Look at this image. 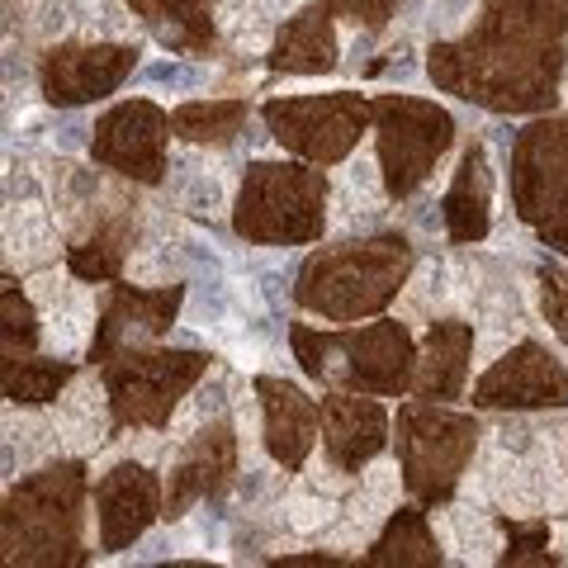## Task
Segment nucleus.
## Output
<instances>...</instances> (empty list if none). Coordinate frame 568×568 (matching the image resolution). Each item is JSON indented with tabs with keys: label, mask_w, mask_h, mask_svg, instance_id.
I'll return each mask as SVG.
<instances>
[{
	"label": "nucleus",
	"mask_w": 568,
	"mask_h": 568,
	"mask_svg": "<svg viewBox=\"0 0 568 568\" xmlns=\"http://www.w3.org/2000/svg\"><path fill=\"white\" fill-rule=\"evenodd\" d=\"M568 0H484L474 29L436 43L426 71L440 91L493 114H540L564 71Z\"/></svg>",
	"instance_id": "f257e3e1"
},
{
	"label": "nucleus",
	"mask_w": 568,
	"mask_h": 568,
	"mask_svg": "<svg viewBox=\"0 0 568 568\" xmlns=\"http://www.w3.org/2000/svg\"><path fill=\"white\" fill-rule=\"evenodd\" d=\"M407 271H413V246L403 233L323 246L298 271L294 298L298 308L327 317V323H361L394 304Z\"/></svg>",
	"instance_id": "f03ea898"
},
{
	"label": "nucleus",
	"mask_w": 568,
	"mask_h": 568,
	"mask_svg": "<svg viewBox=\"0 0 568 568\" xmlns=\"http://www.w3.org/2000/svg\"><path fill=\"white\" fill-rule=\"evenodd\" d=\"M85 469L81 465H48L14 484L6 497V564H48L77 568L85 564Z\"/></svg>",
	"instance_id": "7ed1b4c3"
},
{
	"label": "nucleus",
	"mask_w": 568,
	"mask_h": 568,
	"mask_svg": "<svg viewBox=\"0 0 568 568\" xmlns=\"http://www.w3.org/2000/svg\"><path fill=\"white\" fill-rule=\"evenodd\" d=\"M290 342L304 375L317 384H336V388H351V394H375V398H394L413 388L417 351L407 327L394 323V317H379L369 327H342V332H313L304 323H294Z\"/></svg>",
	"instance_id": "20e7f679"
},
{
	"label": "nucleus",
	"mask_w": 568,
	"mask_h": 568,
	"mask_svg": "<svg viewBox=\"0 0 568 568\" xmlns=\"http://www.w3.org/2000/svg\"><path fill=\"white\" fill-rule=\"evenodd\" d=\"M233 227H237V237L256 246L317 242L327 227V175L304 162L246 166Z\"/></svg>",
	"instance_id": "39448f33"
},
{
	"label": "nucleus",
	"mask_w": 568,
	"mask_h": 568,
	"mask_svg": "<svg viewBox=\"0 0 568 568\" xmlns=\"http://www.w3.org/2000/svg\"><path fill=\"white\" fill-rule=\"evenodd\" d=\"M478 446V422L465 413H450L432 398H417L398 407V459L403 484L426 507L450 503V493L465 474L469 455Z\"/></svg>",
	"instance_id": "423d86ee"
},
{
	"label": "nucleus",
	"mask_w": 568,
	"mask_h": 568,
	"mask_svg": "<svg viewBox=\"0 0 568 568\" xmlns=\"http://www.w3.org/2000/svg\"><path fill=\"white\" fill-rule=\"evenodd\" d=\"M209 355L200 351H142L123 346L104 361V394H110L114 426H166L175 403H181L200 375Z\"/></svg>",
	"instance_id": "0eeeda50"
},
{
	"label": "nucleus",
	"mask_w": 568,
	"mask_h": 568,
	"mask_svg": "<svg viewBox=\"0 0 568 568\" xmlns=\"http://www.w3.org/2000/svg\"><path fill=\"white\" fill-rule=\"evenodd\" d=\"M375 104V133H379V171L394 200L417 194L422 181L436 171L455 142V119L436 100L417 95H379Z\"/></svg>",
	"instance_id": "6e6552de"
},
{
	"label": "nucleus",
	"mask_w": 568,
	"mask_h": 568,
	"mask_svg": "<svg viewBox=\"0 0 568 568\" xmlns=\"http://www.w3.org/2000/svg\"><path fill=\"white\" fill-rule=\"evenodd\" d=\"M369 123H375V104L351 95V91L290 95V100L265 104V129H271V138L313 166L346 162Z\"/></svg>",
	"instance_id": "1a4fd4ad"
},
{
	"label": "nucleus",
	"mask_w": 568,
	"mask_h": 568,
	"mask_svg": "<svg viewBox=\"0 0 568 568\" xmlns=\"http://www.w3.org/2000/svg\"><path fill=\"white\" fill-rule=\"evenodd\" d=\"M511 209L536 233L568 223V119H536L511 142Z\"/></svg>",
	"instance_id": "9d476101"
},
{
	"label": "nucleus",
	"mask_w": 568,
	"mask_h": 568,
	"mask_svg": "<svg viewBox=\"0 0 568 568\" xmlns=\"http://www.w3.org/2000/svg\"><path fill=\"white\" fill-rule=\"evenodd\" d=\"M171 114L156 110L152 100H123L104 110L91 129V156L95 166L123 175L133 185H156L166 175V142H171Z\"/></svg>",
	"instance_id": "9b49d317"
},
{
	"label": "nucleus",
	"mask_w": 568,
	"mask_h": 568,
	"mask_svg": "<svg viewBox=\"0 0 568 568\" xmlns=\"http://www.w3.org/2000/svg\"><path fill=\"white\" fill-rule=\"evenodd\" d=\"M138 67V48L123 43H62L39 62V85L48 104H91L114 95Z\"/></svg>",
	"instance_id": "f8f14e48"
},
{
	"label": "nucleus",
	"mask_w": 568,
	"mask_h": 568,
	"mask_svg": "<svg viewBox=\"0 0 568 568\" xmlns=\"http://www.w3.org/2000/svg\"><path fill=\"white\" fill-rule=\"evenodd\" d=\"M474 403L478 407H507V413L564 407L568 403V369L545 346L521 342L474 384Z\"/></svg>",
	"instance_id": "ddd939ff"
},
{
	"label": "nucleus",
	"mask_w": 568,
	"mask_h": 568,
	"mask_svg": "<svg viewBox=\"0 0 568 568\" xmlns=\"http://www.w3.org/2000/svg\"><path fill=\"white\" fill-rule=\"evenodd\" d=\"M175 313H181V284L171 290H133V284H114L100 308V323L91 336V361H110L123 346H142L166 336Z\"/></svg>",
	"instance_id": "4468645a"
},
{
	"label": "nucleus",
	"mask_w": 568,
	"mask_h": 568,
	"mask_svg": "<svg viewBox=\"0 0 568 568\" xmlns=\"http://www.w3.org/2000/svg\"><path fill=\"white\" fill-rule=\"evenodd\" d=\"M95 511H100V549L119 555V549H129L156 517H166V493L152 469L114 465L95 488Z\"/></svg>",
	"instance_id": "2eb2a0df"
},
{
	"label": "nucleus",
	"mask_w": 568,
	"mask_h": 568,
	"mask_svg": "<svg viewBox=\"0 0 568 568\" xmlns=\"http://www.w3.org/2000/svg\"><path fill=\"white\" fill-rule=\"evenodd\" d=\"M233 474H237V436H233V422L219 417V422H209L204 432L181 450V459L171 465L166 517H185L190 503L223 493Z\"/></svg>",
	"instance_id": "dca6fc26"
},
{
	"label": "nucleus",
	"mask_w": 568,
	"mask_h": 568,
	"mask_svg": "<svg viewBox=\"0 0 568 568\" xmlns=\"http://www.w3.org/2000/svg\"><path fill=\"white\" fill-rule=\"evenodd\" d=\"M323 440L327 459L342 474H361L369 459L388 446V413L375 403V394H327L323 398Z\"/></svg>",
	"instance_id": "f3484780"
},
{
	"label": "nucleus",
	"mask_w": 568,
	"mask_h": 568,
	"mask_svg": "<svg viewBox=\"0 0 568 568\" xmlns=\"http://www.w3.org/2000/svg\"><path fill=\"white\" fill-rule=\"evenodd\" d=\"M261 417H265V450H271L284 469H304V459L323 426V407H317L304 388L290 379H256Z\"/></svg>",
	"instance_id": "a211bd4d"
},
{
	"label": "nucleus",
	"mask_w": 568,
	"mask_h": 568,
	"mask_svg": "<svg viewBox=\"0 0 568 568\" xmlns=\"http://www.w3.org/2000/svg\"><path fill=\"white\" fill-rule=\"evenodd\" d=\"M469 351H474V327L469 323H432L426 342L417 351V369H413V394L446 403L459 398L469 375Z\"/></svg>",
	"instance_id": "6ab92c4d"
},
{
	"label": "nucleus",
	"mask_w": 568,
	"mask_h": 568,
	"mask_svg": "<svg viewBox=\"0 0 568 568\" xmlns=\"http://www.w3.org/2000/svg\"><path fill=\"white\" fill-rule=\"evenodd\" d=\"M332 20H336L332 6L298 10L294 20L280 29L271 67L290 71V77H323V71H332L336 67V29H332Z\"/></svg>",
	"instance_id": "aec40b11"
},
{
	"label": "nucleus",
	"mask_w": 568,
	"mask_h": 568,
	"mask_svg": "<svg viewBox=\"0 0 568 568\" xmlns=\"http://www.w3.org/2000/svg\"><path fill=\"white\" fill-rule=\"evenodd\" d=\"M488 200H493V175H488V152L474 148L465 152V162L455 171V185L446 194V227L455 242H484L488 233Z\"/></svg>",
	"instance_id": "412c9836"
},
{
	"label": "nucleus",
	"mask_w": 568,
	"mask_h": 568,
	"mask_svg": "<svg viewBox=\"0 0 568 568\" xmlns=\"http://www.w3.org/2000/svg\"><path fill=\"white\" fill-rule=\"evenodd\" d=\"M365 564L375 568H436L440 564V549H436V536L426 526V511L422 507H398L388 526L379 530L375 549L365 555Z\"/></svg>",
	"instance_id": "4be33fe9"
},
{
	"label": "nucleus",
	"mask_w": 568,
	"mask_h": 568,
	"mask_svg": "<svg viewBox=\"0 0 568 568\" xmlns=\"http://www.w3.org/2000/svg\"><path fill=\"white\" fill-rule=\"evenodd\" d=\"M129 242H133V227H129L123 213H114V219H100L91 233H85L67 252L71 275H77V280H119L123 261H129Z\"/></svg>",
	"instance_id": "5701e85b"
},
{
	"label": "nucleus",
	"mask_w": 568,
	"mask_h": 568,
	"mask_svg": "<svg viewBox=\"0 0 568 568\" xmlns=\"http://www.w3.org/2000/svg\"><path fill=\"white\" fill-rule=\"evenodd\" d=\"M148 24L171 52H209L213 48V10H209V0H156Z\"/></svg>",
	"instance_id": "b1692460"
},
{
	"label": "nucleus",
	"mask_w": 568,
	"mask_h": 568,
	"mask_svg": "<svg viewBox=\"0 0 568 568\" xmlns=\"http://www.w3.org/2000/svg\"><path fill=\"white\" fill-rule=\"evenodd\" d=\"M246 123V100H194L171 114L175 138L185 142H233Z\"/></svg>",
	"instance_id": "393cba45"
},
{
	"label": "nucleus",
	"mask_w": 568,
	"mask_h": 568,
	"mask_svg": "<svg viewBox=\"0 0 568 568\" xmlns=\"http://www.w3.org/2000/svg\"><path fill=\"white\" fill-rule=\"evenodd\" d=\"M77 375L67 361H39V355H24V361L6 365V398L10 403H52L67 388V379Z\"/></svg>",
	"instance_id": "a878e982"
},
{
	"label": "nucleus",
	"mask_w": 568,
	"mask_h": 568,
	"mask_svg": "<svg viewBox=\"0 0 568 568\" xmlns=\"http://www.w3.org/2000/svg\"><path fill=\"white\" fill-rule=\"evenodd\" d=\"M0 355H6V365L24 361V355H33V346H39V313H33V304L20 294V284L6 280V290H0Z\"/></svg>",
	"instance_id": "bb28decb"
},
{
	"label": "nucleus",
	"mask_w": 568,
	"mask_h": 568,
	"mask_svg": "<svg viewBox=\"0 0 568 568\" xmlns=\"http://www.w3.org/2000/svg\"><path fill=\"white\" fill-rule=\"evenodd\" d=\"M503 564L521 568V564H555L549 555V526L545 521H507V555Z\"/></svg>",
	"instance_id": "cd10ccee"
},
{
	"label": "nucleus",
	"mask_w": 568,
	"mask_h": 568,
	"mask_svg": "<svg viewBox=\"0 0 568 568\" xmlns=\"http://www.w3.org/2000/svg\"><path fill=\"white\" fill-rule=\"evenodd\" d=\"M540 298H545L549 327H555L564 342H568V275L555 271V265H545V271H540Z\"/></svg>",
	"instance_id": "c85d7f7f"
},
{
	"label": "nucleus",
	"mask_w": 568,
	"mask_h": 568,
	"mask_svg": "<svg viewBox=\"0 0 568 568\" xmlns=\"http://www.w3.org/2000/svg\"><path fill=\"white\" fill-rule=\"evenodd\" d=\"M327 6L342 14V20L351 24H365V29H384L388 20H394L398 0H327Z\"/></svg>",
	"instance_id": "c756f323"
},
{
	"label": "nucleus",
	"mask_w": 568,
	"mask_h": 568,
	"mask_svg": "<svg viewBox=\"0 0 568 568\" xmlns=\"http://www.w3.org/2000/svg\"><path fill=\"white\" fill-rule=\"evenodd\" d=\"M280 568H342L336 555H284Z\"/></svg>",
	"instance_id": "7c9ffc66"
},
{
	"label": "nucleus",
	"mask_w": 568,
	"mask_h": 568,
	"mask_svg": "<svg viewBox=\"0 0 568 568\" xmlns=\"http://www.w3.org/2000/svg\"><path fill=\"white\" fill-rule=\"evenodd\" d=\"M545 242H549V246H559V252L568 256V223H564V227H555V233H545Z\"/></svg>",
	"instance_id": "2f4dec72"
},
{
	"label": "nucleus",
	"mask_w": 568,
	"mask_h": 568,
	"mask_svg": "<svg viewBox=\"0 0 568 568\" xmlns=\"http://www.w3.org/2000/svg\"><path fill=\"white\" fill-rule=\"evenodd\" d=\"M133 14H142V20H152V10H156V0H129Z\"/></svg>",
	"instance_id": "473e14b6"
}]
</instances>
